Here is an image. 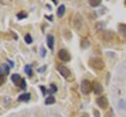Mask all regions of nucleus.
<instances>
[{
  "label": "nucleus",
  "instance_id": "32",
  "mask_svg": "<svg viewBox=\"0 0 126 117\" xmlns=\"http://www.w3.org/2000/svg\"><path fill=\"white\" fill-rule=\"evenodd\" d=\"M81 117H83V116H81Z\"/></svg>",
  "mask_w": 126,
  "mask_h": 117
},
{
  "label": "nucleus",
  "instance_id": "6",
  "mask_svg": "<svg viewBox=\"0 0 126 117\" xmlns=\"http://www.w3.org/2000/svg\"><path fill=\"white\" fill-rule=\"evenodd\" d=\"M96 103L97 105L99 106L100 108L102 109H106L108 106V101H107V98H106L105 96H100V97H98L97 100H96Z\"/></svg>",
  "mask_w": 126,
  "mask_h": 117
},
{
  "label": "nucleus",
  "instance_id": "14",
  "mask_svg": "<svg viewBox=\"0 0 126 117\" xmlns=\"http://www.w3.org/2000/svg\"><path fill=\"white\" fill-rule=\"evenodd\" d=\"M119 33L122 37H126V24H120L119 25Z\"/></svg>",
  "mask_w": 126,
  "mask_h": 117
},
{
  "label": "nucleus",
  "instance_id": "8",
  "mask_svg": "<svg viewBox=\"0 0 126 117\" xmlns=\"http://www.w3.org/2000/svg\"><path fill=\"white\" fill-rule=\"evenodd\" d=\"M46 40H47V46H48V48L53 50L54 49V43H55L54 36H53V35H47Z\"/></svg>",
  "mask_w": 126,
  "mask_h": 117
},
{
  "label": "nucleus",
  "instance_id": "30",
  "mask_svg": "<svg viewBox=\"0 0 126 117\" xmlns=\"http://www.w3.org/2000/svg\"><path fill=\"white\" fill-rule=\"evenodd\" d=\"M53 2L55 3V4H58V1H57V0H53Z\"/></svg>",
  "mask_w": 126,
  "mask_h": 117
},
{
  "label": "nucleus",
  "instance_id": "27",
  "mask_svg": "<svg viewBox=\"0 0 126 117\" xmlns=\"http://www.w3.org/2000/svg\"><path fill=\"white\" fill-rule=\"evenodd\" d=\"M40 89H41V90H42V92H43V94H45V93L47 92V90H45V88H44V87H43V86H41V87H40Z\"/></svg>",
  "mask_w": 126,
  "mask_h": 117
},
{
  "label": "nucleus",
  "instance_id": "3",
  "mask_svg": "<svg viewBox=\"0 0 126 117\" xmlns=\"http://www.w3.org/2000/svg\"><path fill=\"white\" fill-rule=\"evenodd\" d=\"M73 24H74V27H75V29H76L77 32L81 30L82 26L84 25V22H83V19H82L80 14H76V15H75L74 20H73Z\"/></svg>",
  "mask_w": 126,
  "mask_h": 117
},
{
  "label": "nucleus",
  "instance_id": "24",
  "mask_svg": "<svg viewBox=\"0 0 126 117\" xmlns=\"http://www.w3.org/2000/svg\"><path fill=\"white\" fill-rule=\"evenodd\" d=\"M94 117H100V113H99V111L94 110Z\"/></svg>",
  "mask_w": 126,
  "mask_h": 117
},
{
  "label": "nucleus",
  "instance_id": "4",
  "mask_svg": "<svg viewBox=\"0 0 126 117\" xmlns=\"http://www.w3.org/2000/svg\"><path fill=\"white\" fill-rule=\"evenodd\" d=\"M58 71L59 73L64 77V79H68V76H70V71H69V69L66 67V66L64 65H62V64H59L58 65Z\"/></svg>",
  "mask_w": 126,
  "mask_h": 117
},
{
  "label": "nucleus",
  "instance_id": "2",
  "mask_svg": "<svg viewBox=\"0 0 126 117\" xmlns=\"http://www.w3.org/2000/svg\"><path fill=\"white\" fill-rule=\"evenodd\" d=\"M81 92L84 95H87L90 93V91L93 90V85L88 80H83L81 82Z\"/></svg>",
  "mask_w": 126,
  "mask_h": 117
},
{
  "label": "nucleus",
  "instance_id": "20",
  "mask_svg": "<svg viewBox=\"0 0 126 117\" xmlns=\"http://www.w3.org/2000/svg\"><path fill=\"white\" fill-rule=\"evenodd\" d=\"M89 46V41L87 40V39H83L82 40V43H81V47L82 48H86Z\"/></svg>",
  "mask_w": 126,
  "mask_h": 117
},
{
  "label": "nucleus",
  "instance_id": "22",
  "mask_svg": "<svg viewBox=\"0 0 126 117\" xmlns=\"http://www.w3.org/2000/svg\"><path fill=\"white\" fill-rule=\"evenodd\" d=\"M20 88L22 89V90H25V89H26V82H25V80H24V79H22V80H21Z\"/></svg>",
  "mask_w": 126,
  "mask_h": 117
},
{
  "label": "nucleus",
  "instance_id": "26",
  "mask_svg": "<svg viewBox=\"0 0 126 117\" xmlns=\"http://www.w3.org/2000/svg\"><path fill=\"white\" fill-rule=\"evenodd\" d=\"M45 69H46V66H43V67H41L40 69H38V72H43Z\"/></svg>",
  "mask_w": 126,
  "mask_h": 117
},
{
  "label": "nucleus",
  "instance_id": "19",
  "mask_svg": "<svg viewBox=\"0 0 126 117\" xmlns=\"http://www.w3.org/2000/svg\"><path fill=\"white\" fill-rule=\"evenodd\" d=\"M24 41H25V43H27V44H31V43L33 42V38H32V36H31L30 34H26V35H25Z\"/></svg>",
  "mask_w": 126,
  "mask_h": 117
},
{
  "label": "nucleus",
  "instance_id": "18",
  "mask_svg": "<svg viewBox=\"0 0 126 117\" xmlns=\"http://www.w3.org/2000/svg\"><path fill=\"white\" fill-rule=\"evenodd\" d=\"M24 71H25V73H26V74L29 75V76L33 75V71H32V66H31V65H26V66H25Z\"/></svg>",
  "mask_w": 126,
  "mask_h": 117
},
{
  "label": "nucleus",
  "instance_id": "5",
  "mask_svg": "<svg viewBox=\"0 0 126 117\" xmlns=\"http://www.w3.org/2000/svg\"><path fill=\"white\" fill-rule=\"evenodd\" d=\"M58 57L63 62H68L70 60V54L66 49H60L58 52Z\"/></svg>",
  "mask_w": 126,
  "mask_h": 117
},
{
  "label": "nucleus",
  "instance_id": "13",
  "mask_svg": "<svg viewBox=\"0 0 126 117\" xmlns=\"http://www.w3.org/2000/svg\"><path fill=\"white\" fill-rule=\"evenodd\" d=\"M11 80H12V82H13L15 85L18 86V83H19V82H20V80H22V79L20 77V75H19V74L15 73V74H13V75L11 76Z\"/></svg>",
  "mask_w": 126,
  "mask_h": 117
},
{
  "label": "nucleus",
  "instance_id": "15",
  "mask_svg": "<svg viewBox=\"0 0 126 117\" xmlns=\"http://www.w3.org/2000/svg\"><path fill=\"white\" fill-rule=\"evenodd\" d=\"M101 4V0H89V5L93 7H97Z\"/></svg>",
  "mask_w": 126,
  "mask_h": 117
},
{
  "label": "nucleus",
  "instance_id": "21",
  "mask_svg": "<svg viewBox=\"0 0 126 117\" xmlns=\"http://www.w3.org/2000/svg\"><path fill=\"white\" fill-rule=\"evenodd\" d=\"M17 17H18V19H24L27 17V15H26V13H24V12H21V13L17 14Z\"/></svg>",
  "mask_w": 126,
  "mask_h": 117
},
{
  "label": "nucleus",
  "instance_id": "29",
  "mask_svg": "<svg viewBox=\"0 0 126 117\" xmlns=\"http://www.w3.org/2000/svg\"><path fill=\"white\" fill-rule=\"evenodd\" d=\"M46 18L48 19L49 21H53V17H52V16H46Z\"/></svg>",
  "mask_w": 126,
  "mask_h": 117
},
{
  "label": "nucleus",
  "instance_id": "16",
  "mask_svg": "<svg viewBox=\"0 0 126 117\" xmlns=\"http://www.w3.org/2000/svg\"><path fill=\"white\" fill-rule=\"evenodd\" d=\"M57 90H58L57 86L55 84H50V89L49 90H47V93H48V94H53V93H55Z\"/></svg>",
  "mask_w": 126,
  "mask_h": 117
},
{
  "label": "nucleus",
  "instance_id": "28",
  "mask_svg": "<svg viewBox=\"0 0 126 117\" xmlns=\"http://www.w3.org/2000/svg\"><path fill=\"white\" fill-rule=\"evenodd\" d=\"M3 82H5V75H1V84H3Z\"/></svg>",
  "mask_w": 126,
  "mask_h": 117
},
{
  "label": "nucleus",
  "instance_id": "1",
  "mask_svg": "<svg viewBox=\"0 0 126 117\" xmlns=\"http://www.w3.org/2000/svg\"><path fill=\"white\" fill-rule=\"evenodd\" d=\"M88 65L96 70H102L104 68V62L99 58H94L88 61Z\"/></svg>",
  "mask_w": 126,
  "mask_h": 117
},
{
  "label": "nucleus",
  "instance_id": "23",
  "mask_svg": "<svg viewBox=\"0 0 126 117\" xmlns=\"http://www.w3.org/2000/svg\"><path fill=\"white\" fill-rule=\"evenodd\" d=\"M40 54H41L42 58L45 57V48L43 47V46H41V48H40Z\"/></svg>",
  "mask_w": 126,
  "mask_h": 117
},
{
  "label": "nucleus",
  "instance_id": "9",
  "mask_svg": "<svg viewBox=\"0 0 126 117\" xmlns=\"http://www.w3.org/2000/svg\"><path fill=\"white\" fill-rule=\"evenodd\" d=\"M113 35H115V34H113L112 32H110V30H105V32H104V36H103V40L110 41L113 38Z\"/></svg>",
  "mask_w": 126,
  "mask_h": 117
},
{
  "label": "nucleus",
  "instance_id": "25",
  "mask_svg": "<svg viewBox=\"0 0 126 117\" xmlns=\"http://www.w3.org/2000/svg\"><path fill=\"white\" fill-rule=\"evenodd\" d=\"M7 63H9V65H10L11 68H14V63H13V62H12L11 60H7Z\"/></svg>",
  "mask_w": 126,
  "mask_h": 117
},
{
  "label": "nucleus",
  "instance_id": "10",
  "mask_svg": "<svg viewBox=\"0 0 126 117\" xmlns=\"http://www.w3.org/2000/svg\"><path fill=\"white\" fill-rule=\"evenodd\" d=\"M31 99V94L30 93H23L18 97V101H29Z\"/></svg>",
  "mask_w": 126,
  "mask_h": 117
},
{
  "label": "nucleus",
  "instance_id": "17",
  "mask_svg": "<svg viewBox=\"0 0 126 117\" xmlns=\"http://www.w3.org/2000/svg\"><path fill=\"white\" fill-rule=\"evenodd\" d=\"M55 101H56L55 97L50 95L49 97H47V98L45 99V105H53V104H55Z\"/></svg>",
  "mask_w": 126,
  "mask_h": 117
},
{
  "label": "nucleus",
  "instance_id": "7",
  "mask_svg": "<svg viewBox=\"0 0 126 117\" xmlns=\"http://www.w3.org/2000/svg\"><path fill=\"white\" fill-rule=\"evenodd\" d=\"M93 90H94V93L96 95H100L103 93V87H102V85L100 83L94 82V85H93Z\"/></svg>",
  "mask_w": 126,
  "mask_h": 117
},
{
  "label": "nucleus",
  "instance_id": "31",
  "mask_svg": "<svg viewBox=\"0 0 126 117\" xmlns=\"http://www.w3.org/2000/svg\"><path fill=\"white\" fill-rule=\"evenodd\" d=\"M125 5H126V1H125Z\"/></svg>",
  "mask_w": 126,
  "mask_h": 117
},
{
  "label": "nucleus",
  "instance_id": "12",
  "mask_svg": "<svg viewBox=\"0 0 126 117\" xmlns=\"http://www.w3.org/2000/svg\"><path fill=\"white\" fill-rule=\"evenodd\" d=\"M65 14V5L64 4H62L58 7V10H57V15H58V17H63V15Z\"/></svg>",
  "mask_w": 126,
  "mask_h": 117
},
{
  "label": "nucleus",
  "instance_id": "11",
  "mask_svg": "<svg viewBox=\"0 0 126 117\" xmlns=\"http://www.w3.org/2000/svg\"><path fill=\"white\" fill-rule=\"evenodd\" d=\"M1 75H6L10 73V67L6 64H1Z\"/></svg>",
  "mask_w": 126,
  "mask_h": 117
}]
</instances>
